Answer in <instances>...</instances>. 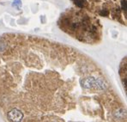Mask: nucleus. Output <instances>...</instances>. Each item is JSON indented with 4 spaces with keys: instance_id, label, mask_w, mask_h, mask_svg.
Segmentation results:
<instances>
[{
    "instance_id": "obj_3",
    "label": "nucleus",
    "mask_w": 127,
    "mask_h": 122,
    "mask_svg": "<svg viewBox=\"0 0 127 122\" xmlns=\"http://www.w3.org/2000/svg\"><path fill=\"white\" fill-rule=\"evenodd\" d=\"M12 5L14 7H16L17 9H20L21 6H22V2H21V0H14Z\"/></svg>"
},
{
    "instance_id": "obj_1",
    "label": "nucleus",
    "mask_w": 127,
    "mask_h": 122,
    "mask_svg": "<svg viewBox=\"0 0 127 122\" xmlns=\"http://www.w3.org/2000/svg\"><path fill=\"white\" fill-rule=\"evenodd\" d=\"M23 118L22 111L17 108H13L8 113V119L10 121H21Z\"/></svg>"
},
{
    "instance_id": "obj_2",
    "label": "nucleus",
    "mask_w": 127,
    "mask_h": 122,
    "mask_svg": "<svg viewBox=\"0 0 127 122\" xmlns=\"http://www.w3.org/2000/svg\"><path fill=\"white\" fill-rule=\"evenodd\" d=\"M73 1L76 3V6L80 7V8H83L85 6V3H86L84 0H73Z\"/></svg>"
},
{
    "instance_id": "obj_4",
    "label": "nucleus",
    "mask_w": 127,
    "mask_h": 122,
    "mask_svg": "<svg viewBox=\"0 0 127 122\" xmlns=\"http://www.w3.org/2000/svg\"><path fill=\"white\" fill-rule=\"evenodd\" d=\"M121 6H122V10H124L125 12H126V0H123L121 2Z\"/></svg>"
}]
</instances>
